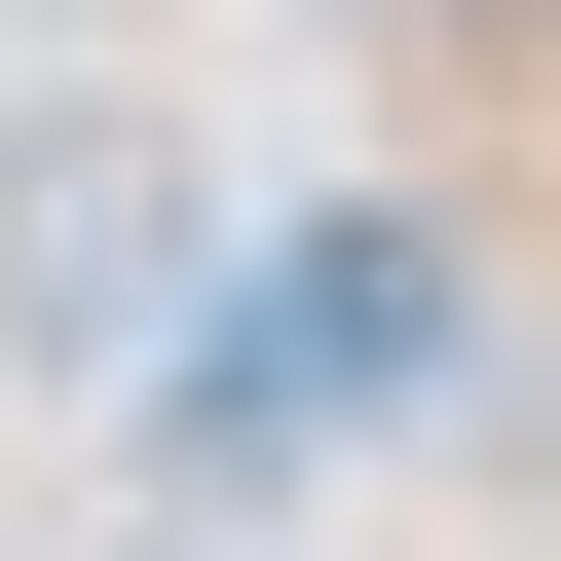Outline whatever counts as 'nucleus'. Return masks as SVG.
Masks as SVG:
<instances>
[{
    "label": "nucleus",
    "mask_w": 561,
    "mask_h": 561,
    "mask_svg": "<svg viewBox=\"0 0 561 561\" xmlns=\"http://www.w3.org/2000/svg\"><path fill=\"white\" fill-rule=\"evenodd\" d=\"M38 38H150V0H38Z\"/></svg>",
    "instance_id": "nucleus-2"
},
{
    "label": "nucleus",
    "mask_w": 561,
    "mask_h": 561,
    "mask_svg": "<svg viewBox=\"0 0 561 561\" xmlns=\"http://www.w3.org/2000/svg\"><path fill=\"white\" fill-rule=\"evenodd\" d=\"M187 300H225L187 113H150V76H0V375H38V412H113Z\"/></svg>",
    "instance_id": "nucleus-1"
}]
</instances>
